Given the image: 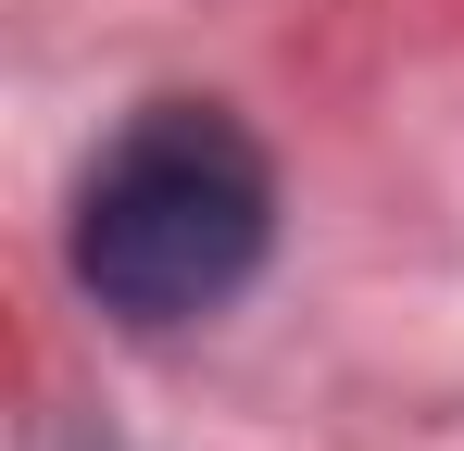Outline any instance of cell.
I'll return each mask as SVG.
<instances>
[{
    "mask_svg": "<svg viewBox=\"0 0 464 451\" xmlns=\"http://www.w3.org/2000/svg\"><path fill=\"white\" fill-rule=\"evenodd\" d=\"M276 251V163L214 101H151L76 188V289L113 326H201Z\"/></svg>",
    "mask_w": 464,
    "mask_h": 451,
    "instance_id": "obj_1",
    "label": "cell"
}]
</instances>
